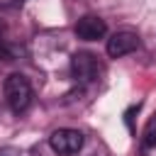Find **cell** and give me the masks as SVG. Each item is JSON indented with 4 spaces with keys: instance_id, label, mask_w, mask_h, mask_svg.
I'll use <instances>...</instances> for the list:
<instances>
[{
    "instance_id": "obj_6",
    "label": "cell",
    "mask_w": 156,
    "mask_h": 156,
    "mask_svg": "<svg viewBox=\"0 0 156 156\" xmlns=\"http://www.w3.org/2000/svg\"><path fill=\"white\" fill-rule=\"evenodd\" d=\"M141 154L144 156H156V115L149 119L144 136H141Z\"/></svg>"
},
{
    "instance_id": "obj_7",
    "label": "cell",
    "mask_w": 156,
    "mask_h": 156,
    "mask_svg": "<svg viewBox=\"0 0 156 156\" xmlns=\"http://www.w3.org/2000/svg\"><path fill=\"white\" fill-rule=\"evenodd\" d=\"M0 156H20V151H17V149H2Z\"/></svg>"
},
{
    "instance_id": "obj_8",
    "label": "cell",
    "mask_w": 156,
    "mask_h": 156,
    "mask_svg": "<svg viewBox=\"0 0 156 156\" xmlns=\"http://www.w3.org/2000/svg\"><path fill=\"white\" fill-rule=\"evenodd\" d=\"M2 41H5V24L0 22V46H2Z\"/></svg>"
},
{
    "instance_id": "obj_4",
    "label": "cell",
    "mask_w": 156,
    "mask_h": 156,
    "mask_svg": "<svg viewBox=\"0 0 156 156\" xmlns=\"http://www.w3.org/2000/svg\"><path fill=\"white\" fill-rule=\"evenodd\" d=\"M136 49H139V37L134 32H127V29L115 32L107 39V56H112V58H122V56H127Z\"/></svg>"
},
{
    "instance_id": "obj_1",
    "label": "cell",
    "mask_w": 156,
    "mask_h": 156,
    "mask_svg": "<svg viewBox=\"0 0 156 156\" xmlns=\"http://www.w3.org/2000/svg\"><path fill=\"white\" fill-rule=\"evenodd\" d=\"M5 100L12 112H24L32 102V85L27 76L22 73H10L5 78Z\"/></svg>"
},
{
    "instance_id": "obj_5",
    "label": "cell",
    "mask_w": 156,
    "mask_h": 156,
    "mask_svg": "<svg viewBox=\"0 0 156 156\" xmlns=\"http://www.w3.org/2000/svg\"><path fill=\"white\" fill-rule=\"evenodd\" d=\"M76 34L83 41H98V39H102L107 34V24L98 15H85V17H80L76 22Z\"/></svg>"
},
{
    "instance_id": "obj_2",
    "label": "cell",
    "mask_w": 156,
    "mask_h": 156,
    "mask_svg": "<svg viewBox=\"0 0 156 156\" xmlns=\"http://www.w3.org/2000/svg\"><path fill=\"white\" fill-rule=\"evenodd\" d=\"M49 144L51 149L58 154V156H73L83 149V134L78 129H56L51 136H49Z\"/></svg>"
},
{
    "instance_id": "obj_3",
    "label": "cell",
    "mask_w": 156,
    "mask_h": 156,
    "mask_svg": "<svg viewBox=\"0 0 156 156\" xmlns=\"http://www.w3.org/2000/svg\"><path fill=\"white\" fill-rule=\"evenodd\" d=\"M71 71H73V76H76L80 83H93V80L98 78V73H100V63H98V58H95L93 54L78 51V54H73V58H71Z\"/></svg>"
}]
</instances>
